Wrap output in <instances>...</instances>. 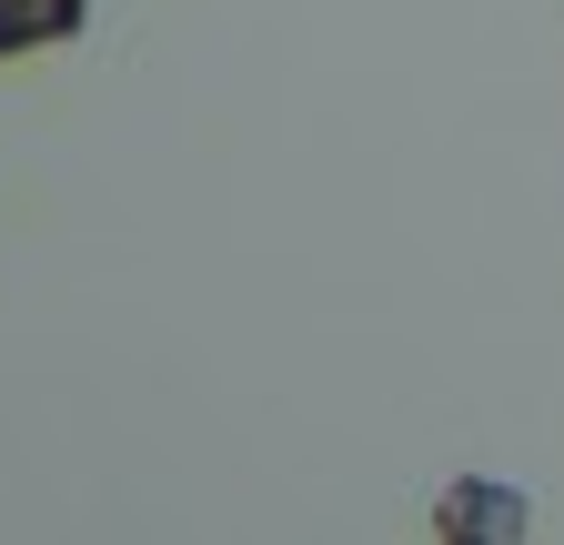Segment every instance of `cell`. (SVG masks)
Instances as JSON below:
<instances>
[{"instance_id":"obj_1","label":"cell","mask_w":564,"mask_h":545,"mask_svg":"<svg viewBox=\"0 0 564 545\" xmlns=\"http://www.w3.org/2000/svg\"><path fill=\"white\" fill-rule=\"evenodd\" d=\"M82 11H91V0H0V61L70 41V31H82Z\"/></svg>"}]
</instances>
